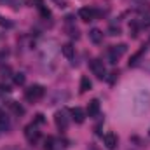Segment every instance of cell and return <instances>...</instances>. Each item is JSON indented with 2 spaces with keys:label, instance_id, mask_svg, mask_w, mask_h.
I'll return each mask as SVG.
<instances>
[{
  "label": "cell",
  "instance_id": "6da1fadb",
  "mask_svg": "<svg viewBox=\"0 0 150 150\" xmlns=\"http://www.w3.org/2000/svg\"><path fill=\"white\" fill-rule=\"evenodd\" d=\"M150 108V94L149 93H140L134 100V110L138 113H143Z\"/></svg>",
  "mask_w": 150,
  "mask_h": 150
},
{
  "label": "cell",
  "instance_id": "7a4b0ae2",
  "mask_svg": "<svg viewBox=\"0 0 150 150\" xmlns=\"http://www.w3.org/2000/svg\"><path fill=\"white\" fill-rule=\"evenodd\" d=\"M26 100L28 101H38V100H42L44 98V94H45V89L42 87V86H38V84H33V86H30L28 89H26Z\"/></svg>",
  "mask_w": 150,
  "mask_h": 150
},
{
  "label": "cell",
  "instance_id": "3957f363",
  "mask_svg": "<svg viewBox=\"0 0 150 150\" xmlns=\"http://www.w3.org/2000/svg\"><path fill=\"white\" fill-rule=\"evenodd\" d=\"M25 136L30 143H37L38 138H40V131L37 129V124H30L25 127Z\"/></svg>",
  "mask_w": 150,
  "mask_h": 150
},
{
  "label": "cell",
  "instance_id": "277c9868",
  "mask_svg": "<svg viewBox=\"0 0 150 150\" xmlns=\"http://www.w3.org/2000/svg\"><path fill=\"white\" fill-rule=\"evenodd\" d=\"M91 70H93V74L96 75L98 79H105V77H107L105 65H103V61H100V59H93V61H91Z\"/></svg>",
  "mask_w": 150,
  "mask_h": 150
},
{
  "label": "cell",
  "instance_id": "5b68a950",
  "mask_svg": "<svg viewBox=\"0 0 150 150\" xmlns=\"http://www.w3.org/2000/svg\"><path fill=\"white\" fill-rule=\"evenodd\" d=\"M124 52H126V45H124V44L110 47V51H108V58H110V63H117V59H119V58H120Z\"/></svg>",
  "mask_w": 150,
  "mask_h": 150
},
{
  "label": "cell",
  "instance_id": "8992f818",
  "mask_svg": "<svg viewBox=\"0 0 150 150\" xmlns=\"http://www.w3.org/2000/svg\"><path fill=\"white\" fill-rule=\"evenodd\" d=\"M54 122H56V126H58L59 129H67L70 120H68V117H67L65 112H56V115H54Z\"/></svg>",
  "mask_w": 150,
  "mask_h": 150
},
{
  "label": "cell",
  "instance_id": "52a82bcc",
  "mask_svg": "<svg viewBox=\"0 0 150 150\" xmlns=\"http://www.w3.org/2000/svg\"><path fill=\"white\" fill-rule=\"evenodd\" d=\"M96 16V11L94 9H89V7H82L79 11V18L82 21H93V18Z\"/></svg>",
  "mask_w": 150,
  "mask_h": 150
},
{
  "label": "cell",
  "instance_id": "ba28073f",
  "mask_svg": "<svg viewBox=\"0 0 150 150\" xmlns=\"http://www.w3.org/2000/svg\"><path fill=\"white\" fill-rule=\"evenodd\" d=\"M103 142H105V147L108 150H113L117 147V142H119V140H117V136H115L113 133H107L105 138H103Z\"/></svg>",
  "mask_w": 150,
  "mask_h": 150
},
{
  "label": "cell",
  "instance_id": "9c48e42d",
  "mask_svg": "<svg viewBox=\"0 0 150 150\" xmlns=\"http://www.w3.org/2000/svg\"><path fill=\"white\" fill-rule=\"evenodd\" d=\"M86 113H87L89 117H96V115L100 113V101H98V100H93V101H89Z\"/></svg>",
  "mask_w": 150,
  "mask_h": 150
},
{
  "label": "cell",
  "instance_id": "30bf717a",
  "mask_svg": "<svg viewBox=\"0 0 150 150\" xmlns=\"http://www.w3.org/2000/svg\"><path fill=\"white\" fill-rule=\"evenodd\" d=\"M86 115H87V113L84 112L80 107L72 108V117H74V120L77 122V124H82V122H84V119H86Z\"/></svg>",
  "mask_w": 150,
  "mask_h": 150
},
{
  "label": "cell",
  "instance_id": "8fae6325",
  "mask_svg": "<svg viewBox=\"0 0 150 150\" xmlns=\"http://www.w3.org/2000/svg\"><path fill=\"white\" fill-rule=\"evenodd\" d=\"M89 38H91V42L100 44V42L103 40V32H101V30H98V28H93V30L89 32Z\"/></svg>",
  "mask_w": 150,
  "mask_h": 150
},
{
  "label": "cell",
  "instance_id": "7c38bea8",
  "mask_svg": "<svg viewBox=\"0 0 150 150\" xmlns=\"http://www.w3.org/2000/svg\"><path fill=\"white\" fill-rule=\"evenodd\" d=\"M61 54L65 56V58H68V59H72L75 54V47L72 44H65L63 47H61Z\"/></svg>",
  "mask_w": 150,
  "mask_h": 150
},
{
  "label": "cell",
  "instance_id": "4fadbf2b",
  "mask_svg": "<svg viewBox=\"0 0 150 150\" xmlns=\"http://www.w3.org/2000/svg\"><path fill=\"white\" fill-rule=\"evenodd\" d=\"M11 127V120L5 113H0V131H7Z\"/></svg>",
  "mask_w": 150,
  "mask_h": 150
},
{
  "label": "cell",
  "instance_id": "5bb4252c",
  "mask_svg": "<svg viewBox=\"0 0 150 150\" xmlns=\"http://www.w3.org/2000/svg\"><path fill=\"white\" fill-rule=\"evenodd\" d=\"M91 86H93V84H91L89 77H86V75H84V77L80 79V93H86V91H89V89H91Z\"/></svg>",
  "mask_w": 150,
  "mask_h": 150
},
{
  "label": "cell",
  "instance_id": "9a60e30c",
  "mask_svg": "<svg viewBox=\"0 0 150 150\" xmlns=\"http://www.w3.org/2000/svg\"><path fill=\"white\" fill-rule=\"evenodd\" d=\"M9 107L12 108V112L18 113V115H23V113H25V108H23L19 103H16V101H11V103H9Z\"/></svg>",
  "mask_w": 150,
  "mask_h": 150
},
{
  "label": "cell",
  "instance_id": "2e32d148",
  "mask_svg": "<svg viewBox=\"0 0 150 150\" xmlns=\"http://www.w3.org/2000/svg\"><path fill=\"white\" fill-rule=\"evenodd\" d=\"M0 4H5V5H11L12 9H19L23 0H0Z\"/></svg>",
  "mask_w": 150,
  "mask_h": 150
},
{
  "label": "cell",
  "instance_id": "e0dca14e",
  "mask_svg": "<svg viewBox=\"0 0 150 150\" xmlns=\"http://www.w3.org/2000/svg\"><path fill=\"white\" fill-rule=\"evenodd\" d=\"M12 79H14V84H16V86H23V84H25V75L23 74H14Z\"/></svg>",
  "mask_w": 150,
  "mask_h": 150
},
{
  "label": "cell",
  "instance_id": "ac0fdd59",
  "mask_svg": "<svg viewBox=\"0 0 150 150\" xmlns=\"http://www.w3.org/2000/svg\"><path fill=\"white\" fill-rule=\"evenodd\" d=\"M142 54H143V49H142V51H138V52H136V54H134V56L131 58V61H129V65H131V67H134V65L138 63V59L142 58Z\"/></svg>",
  "mask_w": 150,
  "mask_h": 150
},
{
  "label": "cell",
  "instance_id": "d6986e66",
  "mask_svg": "<svg viewBox=\"0 0 150 150\" xmlns=\"http://www.w3.org/2000/svg\"><path fill=\"white\" fill-rule=\"evenodd\" d=\"M38 9H40V14H42V18H49V16H51V11H49L45 5H40Z\"/></svg>",
  "mask_w": 150,
  "mask_h": 150
},
{
  "label": "cell",
  "instance_id": "ffe728a7",
  "mask_svg": "<svg viewBox=\"0 0 150 150\" xmlns=\"http://www.w3.org/2000/svg\"><path fill=\"white\" fill-rule=\"evenodd\" d=\"M0 26H5V28H11V26H12V23H11V21H7L5 18H2V16H0Z\"/></svg>",
  "mask_w": 150,
  "mask_h": 150
},
{
  "label": "cell",
  "instance_id": "44dd1931",
  "mask_svg": "<svg viewBox=\"0 0 150 150\" xmlns=\"http://www.w3.org/2000/svg\"><path fill=\"white\" fill-rule=\"evenodd\" d=\"M52 143H54V140L52 138H47L45 140V150H52Z\"/></svg>",
  "mask_w": 150,
  "mask_h": 150
},
{
  "label": "cell",
  "instance_id": "7402d4cb",
  "mask_svg": "<svg viewBox=\"0 0 150 150\" xmlns=\"http://www.w3.org/2000/svg\"><path fill=\"white\" fill-rule=\"evenodd\" d=\"M33 124H44V115L42 113H37L35 115V122Z\"/></svg>",
  "mask_w": 150,
  "mask_h": 150
},
{
  "label": "cell",
  "instance_id": "603a6c76",
  "mask_svg": "<svg viewBox=\"0 0 150 150\" xmlns=\"http://www.w3.org/2000/svg\"><path fill=\"white\" fill-rule=\"evenodd\" d=\"M108 32H110V35H120V30H119V28H115V26H110V30H108Z\"/></svg>",
  "mask_w": 150,
  "mask_h": 150
},
{
  "label": "cell",
  "instance_id": "cb8c5ba5",
  "mask_svg": "<svg viewBox=\"0 0 150 150\" xmlns=\"http://www.w3.org/2000/svg\"><path fill=\"white\" fill-rule=\"evenodd\" d=\"M54 2H56V4H59V7H61V0H54Z\"/></svg>",
  "mask_w": 150,
  "mask_h": 150
}]
</instances>
